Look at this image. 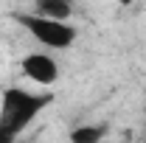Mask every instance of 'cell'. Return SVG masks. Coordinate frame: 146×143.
Instances as JSON below:
<instances>
[{
	"instance_id": "obj_1",
	"label": "cell",
	"mask_w": 146,
	"mask_h": 143,
	"mask_svg": "<svg viewBox=\"0 0 146 143\" xmlns=\"http://www.w3.org/2000/svg\"><path fill=\"white\" fill-rule=\"evenodd\" d=\"M51 93H28L9 87L0 98V143H11L23 135V129L34 121L45 107H51Z\"/></svg>"
},
{
	"instance_id": "obj_2",
	"label": "cell",
	"mask_w": 146,
	"mask_h": 143,
	"mask_svg": "<svg viewBox=\"0 0 146 143\" xmlns=\"http://www.w3.org/2000/svg\"><path fill=\"white\" fill-rule=\"evenodd\" d=\"M17 23L45 48L65 51V48H70L76 42V28L68 20H56V17L34 11V14H17Z\"/></svg>"
},
{
	"instance_id": "obj_3",
	"label": "cell",
	"mask_w": 146,
	"mask_h": 143,
	"mask_svg": "<svg viewBox=\"0 0 146 143\" xmlns=\"http://www.w3.org/2000/svg\"><path fill=\"white\" fill-rule=\"evenodd\" d=\"M20 68L31 81L42 84V87H51L59 79V65H56L54 56H48V54H28L20 62Z\"/></svg>"
},
{
	"instance_id": "obj_4",
	"label": "cell",
	"mask_w": 146,
	"mask_h": 143,
	"mask_svg": "<svg viewBox=\"0 0 146 143\" xmlns=\"http://www.w3.org/2000/svg\"><path fill=\"white\" fill-rule=\"evenodd\" d=\"M34 6L39 14H48V17H56V20H68L73 11L70 0H34Z\"/></svg>"
},
{
	"instance_id": "obj_5",
	"label": "cell",
	"mask_w": 146,
	"mask_h": 143,
	"mask_svg": "<svg viewBox=\"0 0 146 143\" xmlns=\"http://www.w3.org/2000/svg\"><path fill=\"white\" fill-rule=\"evenodd\" d=\"M101 135H104V129H98V126H79V129L70 132V140L73 143H96V140H101Z\"/></svg>"
},
{
	"instance_id": "obj_6",
	"label": "cell",
	"mask_w": 146,
	"mask_h": 143,
	"mask_svg": "<svg viewBox=\"0 0 146 143\" xmlns=\"http://www.w3.org/2000/svg\"><path fill=\"white\" fill-rule=\"evenodd\" d=\"M118 3H121V6H132L135 0H118Z\"/></svg>"
}]
</instances>
